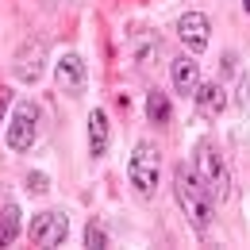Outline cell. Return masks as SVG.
I'll use <instances>...</instances> for the list:
<instances>
[{"label": "cell", "instance_id": "obj_1", "mask_svg": "<svg viewBox=\"0 0 250 250\" xmlns=\"http://www.w3.org/2000/svg\"><path fill=\"white\" fill-rule=\"evenodd\" d=\"M173 196H177V208L185 212V219L196 231L212 227V219H216V196H212V188L204 185V177L196 169H188L185 162L173 169Z\"/></svg>", "mask_w": 250, "mask_h": 250}, {"label": "cell", "instance_id": "obj_2", "mask_svg": "<svg viewBox=\"0 0 250 250\" xmlns=\"http://www.w3.org/2000/svg\"><path fill=\"white\" fill-rule=\"evenodd\" d=\"M127 177H131V188H135L143 200H150L158 192V181H162V154H158V146L150 139H139V143H135V150L127 158Z\"/></svg>", "mask_w": 250, "mask_h": 250}, {"label": "cell", "instance_id": "obj_3", "mask_svg": "<svg viewBox=\"0 0 250 250\" xmlns=\"http://www.w3.org/2000/svg\"><path fill=\"white\" fill-rule=\"evenodd\" d=\"M196 173L204 177V185L212 188V196H227V188H231V169H227V162H223V150H219L212 139H200L196 143Z\"/></svg>", "mask_w": 250, "mask_h": 250}, {"label": "cell", "instance_id": "obj_4", "mask_svg": "<svg viewBox=\"0 0 250 250\" xmlns=\"http://www.w3.org/2000/svg\"><path fill=\"white\" fill-rule=\"evenodd\" d=\"M35 135H39V108H35L31 100H23V104H16L12 120L4 127V143H8V150L23 154V150L35 146Z\"/></svg>", "mask_w": 250, "mask_h": 250}, {"label": "cell", "instance_id": "obj_5", "mask_svg": "<svg viewBox=\"0 0 250 250\" xmlns=\"http://www.w3.org/2000/svg\"><path fill=\"white\" fill-rule=\"evenodd\" d=\"M27 239H31L35 247H65V239H69V216L58 212V208H50V212H39L31 219V227H27Z\"/></svg>", "mask_w": 250, "mask_h": 250}, {"label": "cell", "instance_id": "obj_6", "mask_svg": "<svg viewBox=\"0 0 250 250\" xmlns=\"http://www.w3.org/2000/svg\"><path fill=\"white\" fill-rule=\"evenodd\" d=\"M42 69H46V42H42V39H27V42L16 50V58H12V73H16L20 81L35 85V81L42 77Z\"/></svg>", "mask_w": 250, "mask_h": 250}, {"label": "cell", "instance_id": "obj_7", "mask_svg": "<svg viewBox=\"0 0 250 250\" xmlns=\"http://www.w3.org/2000/svg\"><path fill=\"white\" fill-rule=\"evenodd\" d=\"M54 81H58V89L65 96H81L85 93V85H89V73H85V62H81V54H62L58 62H54Z\"/></svg>", "mask_w": 250, "mask_h": 250}, {"label": "cell", "instance_id": "obj_8", "mask_svg": "<svg viewBox=\"0 0 250 250\" xmlns=\"http://www.w3.org/2000/svg\"><path fill=\"white\" fill-rule=\"evenodd\" d=\"M177 39L188 46V54L208 50V42H212V23H208V16H204V12H185V16L177 20Z\"/></svg>", "mask_w": 250, "mask_h": 250}, {"label": "cell", "instance_id": "obj_9", "mask_svg": "<svg viewBox=\"0 0 250 250\" xmlns=\"http://www.w3.org/2000/svg\"><path fill=\"white\" fill-rule=\"evenodd\" d=\"M169 77H173V89L181 96H196V89H200V62L192 54H181L169 65Z\"/></svg>", "mask_w": 250, "mask_h": 250}, {"label": "cell", "instance_id": "obj_10", "mask_svg": "<svg viewBox=\"0 0 250 250\" xmlns=\"http://www.w3.org/2000/svg\"><path fill=\"white\" fill-rule=\"evenodd\" d=\"M108 143H112V120L104 108H93L89 112V154L104 158L108 154Z\"/></svg>", "mask_w": 250, "mask_h": 250}, {"label": "cell", "instance_id": "obj_11", "mask_svg": "<svg viewBox=\"0 0 250 250\" xmlns=\"http://www.w3.org/2000/svg\"><path fill=\"white\" fill-rule=\"evenodd\" d=\"M196 108L204 112V116H219L223 108H227V89L219 85V81H200V89H196Z\"/></svg>", "mask_w": 250, "mask_h": 250}, {"label": "cell", "instance_id": "obj_12", "mask_svg": "<svg viewBox=\"0 0 250 250\" xmlns=\"http://www.w3.org/2000/svg\"><path fill=\"white\" fill-rule=\"evenodd\" d=\"M169 116H173V104H169V93H162V89H150L146 93V120L158 127L169 124Z\"/></svg>", "mask_w": 250, "mask_h": 250}, {"label": "cell", "instance_id": "obj_13", "mask_svg": "<svg viewBox=\"0 0 250 250\" xmlns=\"http://www.w3.org/2000/svg\"><path fill=\"white\" fill-rule=\"evenodd\" d=\"M20 235V208L16 204H4L0 208V247H12Z\"/></svg>", "mask_w": 250, "mask_h": 250}, {"label": "cell", "instance_id": "obj_14", "mask_svg": "<svg viewBox=\"0 0 250 250\" xmlns=\"http://www.w3.org/2000/svg\"><path fill=\"white\" fill-rule=\"evenodd\" d=\"M85 247L89 250H104L108 247V227H104L100 219H89V227H85Z\"/></svg>", "mask_w": 250, "mask_h": 250}, {"label": "cell", "instance_id": "obj_15", "mask_svg": "<svg viewBox=\"0 0 250 250\" xmlns=\"http://www.w3.org/2000/svg\"><path fill=\"white\" fill-rule=\"evenodd\" d=\"M235 104L243 108V112H250V69L239 77V89H235Z\"/></svg>", "mask_w": 250, "mask_h": 250}, {"label": "cell", "instance_id": "obj_16", "mask_svg": "<svg viewBox=\"0 0 250 250\" xmlns=\"http://www.w3.org/2000/svg\"><path fill=\"white\" fill-rule=\"evenodd\" d=\"M27 188H31V192H46V188H50V177H46V173H27Z\"/></svg>", "mask_w": 250, "mask_h": 250}, {"label": "cell", "instance_id": "obj_17", "mask_svg": "<svg viewBox=\"0 0 250 250\" xmlns=\"http://www.w3.org/2000/svg\"><path fill=\"white\" fill-rule=\"evenodd\" d=\"M243 8H247V16H250V0H243Z\"/></svg>", "mask_w": 250, "mask_h": 250}]
</instances>
